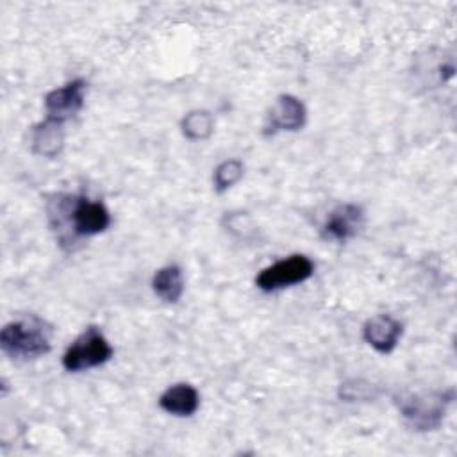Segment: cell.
Listing matches in <instances>:
<instances>
[{"label":"cell","instance_id":"1","mask_svg":"<svg viewBox=\"0 0 457 457\" xmlns=\"http://www.w3.org/2000/svg\"><path fill=\"white\" fill-rule=\"evenodd\" d=\"M48 220L57 232L61 246L71 248L79 237L104 232L111 225V214L100 200L84 195H54L48 200Z\"/></svg>","mask_w":457,"mask_h":457},{"label":"cell","instance_id":"2","mask_svg":"<svg viewBox=\"0 0 457 457\" xmlns=\"http://www.w3.org/2000/svg\"><path fill=\"white\" fill-rule=\"evenodd\" d=\"M52 327L37 316L9 321L0 332V346L12 359H36L50 352Z\"/></svg>","mask_w":457,"mask_h":457},{"label":"cell","instance_id":"3","mask_svg":"<svg viewBox=\"0 0 457 457\" xmlns=\"http://www.w3.org/2000/svg\"><path fill=\"white\" fill-rule=\"evenodd\" d=\"M453 393H402L395 398V403L405 421L420 432L439 428L443 423L448 403Z\"/></svg>","mask_w":457,"mask_h":457},{"label":"cell","instance_id":"4","mask_svg":"<svg viewBox=\"0 0 457 457\" xmlns=\"http://www.w3.org/2000/svg\"><path fill=\"white\" fill-rule=\"evenodd\" d=\"M114 355V348L98 327H87L64 352L62 368L77 373L105 364Z\"/></svg>","mask_w":457,"mask_h":457},{"label":"cell","instance_id":"5","mask_svg":"<svg viewBox=\"0 0 457 457\" xmlns=\"http://www.w3.org/2000/svg\"><path fill=\"white\" fill-rule=\"evenodd\" d=\"M312 273H314V262L307 255L295 253L261 270V273L255 277V286L261 291L271 293L295 284H302Z\"/></svg>","mask_w":457,"mask_h":457},{"label":"cell","instance_id":"6","mask_svg":"<svg viewBox=\"0 0 457 457\" xmlns=\"http://www.w3.org/2000/svg\"><path fill=\"white\" fill-rule=\"evenodd\" d=\"M86 80L75 79L62 87H55L45 96V111L46 118L64 123L66 120L73 118L84 105L86 96Z\"/></svg>","mask_w":457,"mask_h":457},{"label":"cell","instance_id":"7","mask_svg":"<svg viewBox=\"0 0 457 457\" xmlns=\"http://www.w3.org/2000/svg\"><path fill=\"white\" fill-rule=\"evenodd\" d=\"M364 225V212L357 204H341L327 218L321 227V236L327 241L346 243L355 237Z\"/></svg>","mask_w":457,"mask_h":457},{"label":"cell","instance_id":"8","mask_svg":"<svg viewBox=\"0 0 457 457\" xmlns=\"http://www.w3.org/2000/svg\"><path fill=\"white\" fill-rule=\"evenodd\" d=\"M305 116V105L296 96L280 95L266 116L264 134H275L278 130H298L303 127Z\"/></svg>","mask_w":457,"mask_h":457},{"label":"cell","instance_id":"9","mask_svg":"<svg viewBox=\"0 0 457 457\" xmlns=\"http://www.w3.org/2000/svg\"><path fill=\"white\" fill-rule=\"evenodd\" d=\"M402 323L389 314H377L362 327L364 341L378 353H391L402 336Z\"/></svg>","mask_w":457,"mask_h":457},{"label":"cell","instance_id":"10","mask_svg":"<svg viewBox=\"0 0 457 457\" xmlns=\"http://www.w3.org/2000/svg\"><path fill=\"white\" fill-rule=\"evenodd\" d=\"M159 407L173 416H191L200 407V395L191 384H173L159 396Z\"/></svg>","mask_w":457,"mask_h":457},{"label":"cell","instance_id":"11","mask_svg":"<svg viewBox=\"0 0 457 457\" xmlns=\"http://www.w3.org/2000/svg\"><path fill=\"white\" fill-rule=\"evenodd\" d=\"M32 152L43 157H55L64 145L62 123L46 118L32 129Z\"/></svg>","mask_w":457,"mask_h":457},{"label":"cell","instance_id":"12","mask_svg":"<svg viewBox=\"0 0 457 457\" xmlns=\"http://www.w3.org/2000/svg\"><path fill=\"white\" fill-rule=\"evenodd\" d=\"M152 289L154 293L168 303H175L180 300L182 293H184V277H182V270L175 264H168L159 268L154 273L152 278Z\"/></svg>","mask_w":457,"mask_h":457},{"label":"cell","instance_id":"13","mask_svg":"<svg viewBox=\"0 0 457 457\" xmlns=\"http://www.w3.org/2000/svg\"><path fill=\"white\" fill-rule=\"evenodd\" d=\"M180 127L187 139H207L214 130V118L207 111H191L182 118Z\"/></svg>","mask_w":457,"mask_h":457},{"label":"cell","instance_id":"14","mask_svg":"<svg viewBox=\"0 0 457 457\" xmlns=\"http://www.w3.org/2000/svg\"><path fill=\"white\" fill-rule=\"evenodd\" d=\"M243 162L237 159H227L223 161L216 170H214V189L218 193L227 191L228 187H232L236 182H239V179L243 177Z\"/></svg>","mask_w":457,"mask_h":457},{"label":"cell","instance_id":"15","mask_svg":"<svg viewBox=\"0 0 457 457\" xmlns=\"http://www.w3.org/2000/svg\"><path fill=\"white\" fill-rule=\"evenodd\" d=\"M339 396L346 402H355V400H368L373 398V386L362 380H350L341 384L339 387Z\"/></svg>","mask_w":457,"mask_h":457}]
</instances>
